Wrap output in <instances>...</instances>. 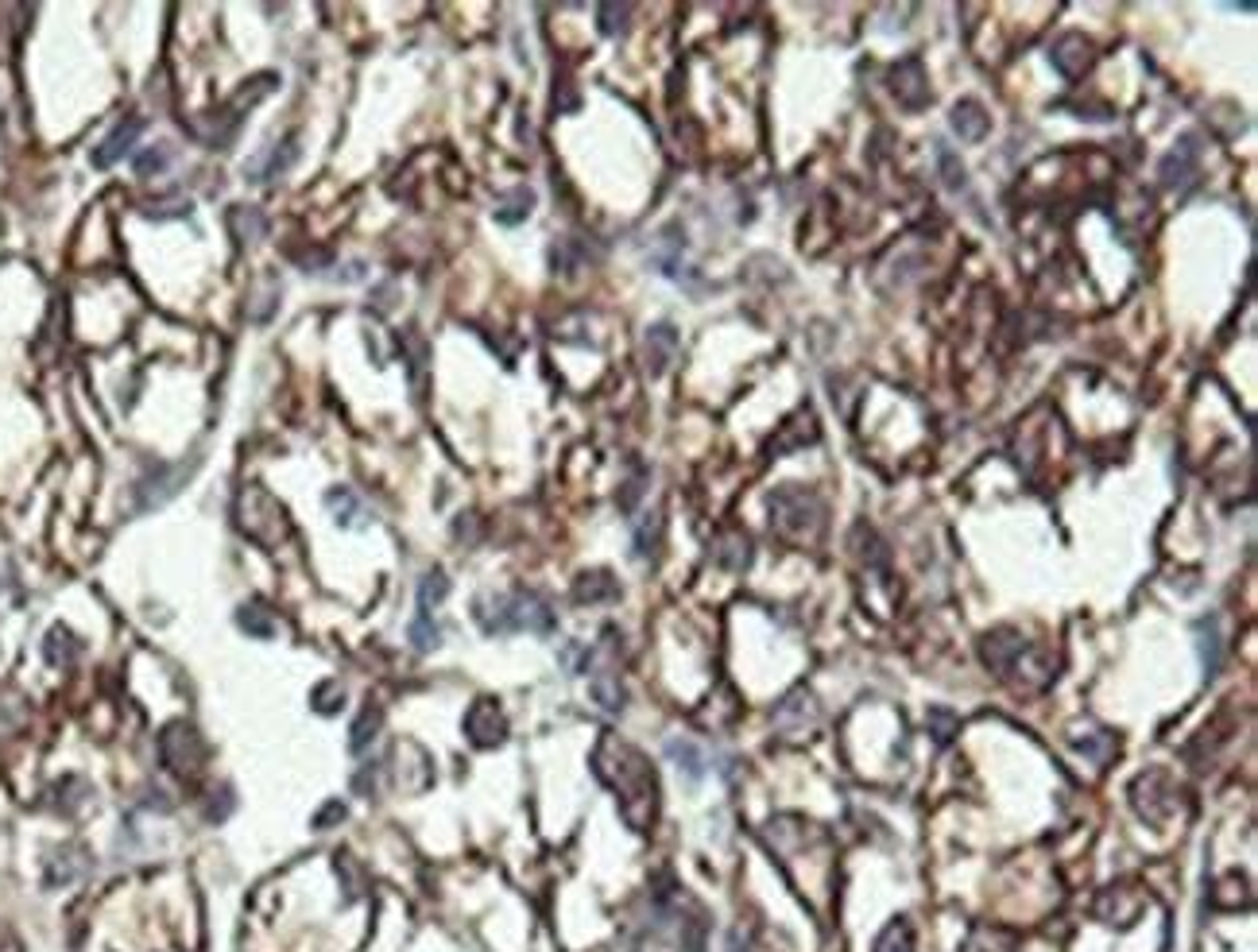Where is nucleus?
I'll return each instance as SVG.
<instances>
[{
  "label": "nucleus",
  "instance_id": "obj_1",
  "mask_svg": "<svg viewBox=\"0 0 1258 952\" xmlns=\"http://www.w3.org/2000/svg\"><path fill=\"white\" fill-rule=\"evenodd\" d=\"M597 775L620 801V813L635 832H647L658 817V779H654L651 759L624 739L605 736L597 747Z\"/></svg>",
  "mask_w": 1258,
  "mask_h": 952
},
{
  "label": "nucleus",
  "instance_id": "obj_2",
  "mask_svg": "<svg viewBox=\"0 0 1258 952\" xmlns=\"http://www.w3.org/2000/svg\"><path fill=\"white\" fill-rule=\"evenodd\" d=\"M473 616L484 635H512V631H531V635H550L558 628L554 608L539 592H499V597H477Z\"/></svg>",
  "mask_w": 1258,
  "mask_h": 952
},
{
  "label": "nucleus",
  "instance_id": "obj_3",
  "mask_svg": "<svg viewBox=\"0 0 1258 952\" xmlns=\"http://www.w3.org/2000/svg\"><path fill=\"white\" fill-rule=\"evenodd\" d=\"M821 515H824L821 499L813 496L809 488L786 484V488H779V492L771 496V527L779 531L782 539H794V542L817 539Z\"/></svg>",
  "mask_w": 1258,
  "mask_h": 952
},
{
  "label": "nucleus",
  "instance_id": "obj_4",
  "mask_svg": "<svg viewBox=\"0 0 1258 952\" xmlns=\"http://www.w3.org/2000/svg\"><path fill=\"white\" fill-rule=\"evenodd\" d=\"M194 473H198V454L182 457V461H167V465H152L148 473L132 484V511H136V515L159 511L163 503H171V499L190 484V476Z\"/></svg>",
  "mask_w": 1258,
  "mask_h": 952
},
{
  "label": "nucleus",
  "instance_id": "obj_5",
  "mask_svg": "<svg viewBox=\"0 0 1258 952\" xmlns=\"http://www.w3.org/2000/svg\"><path fill=\"white\" fill-rule=\"evenodd\" d=\"M159 759H163V767H167L171 775L190 779L198 767H202V759H206V743H202L194 724H186V720L167 724L163 736H159Z\"/></svg>",
  "mask_w": 1258,
  "mask_h": 952
},
{
  "label": "nucleus",
  "instance_id": "obj_6",
  "mask_svg": "<svg viewBox=\"0 0 1258 952\" xmlns=\"http://www.w3.org/2000/svg\"><path fill=\"white\" fill-rule=\"evenodd\" d=\"M144 129H148V121H144V116H136V112H129L125 121H116V125L105 132V140H101V144L93 148V155H89V159H93V167H97V171H109V167H116L121 159H129L132 148L140 144Z\"/></svg>",
  "mask_w": 1258,
  "mask_h": 952
},
{
  "label": "nucleus",
  "instance_id": "obj_7",
  "mask_svg": "<svg viewBox=\"0 0 1258 952\" xmlns=\"http://www.w3.org/2000/svg\"><path fill=\"white\" fill-rule=\"evenodd\" d=\"M465 736L473 747H499L503 739H507V716L499 709V701L492 697H480L469 705V713H465Z\"/></svg>",
  "mask_w": 1258,
  "mask_h": 952
},
{
  "label": "nucleus",
  "instance_id": "obj_8",
  "mask_svg": "<svg viewBox=\"0 0 1258 952\" xmlns=\"http://www.w3.org/2000/svg\"><path fill=\"white\" fill-rule=\"evenodd\" d=\"M295 159H299V136L287 132L276 148L252 155V159L244 163V178H248L252 186H267V182H276V178H283V174L291 171Z\"/></svg>",
  "mask_w": 1258,
  "mask_h": 952
},
{
  "label": "nucleus",
  "instance_id": "obj_9",
  "mask_svg": "<svg viewBox=\"0 0 1258 952\" xmlns=\"http://www.w3.org/2000/svg\"><path fill=\"white\" fill-rule=\"evenodd\" d=\"M979 654H984V666L999 678H1007V673L1019 670V658L1026 654V639H1022L1015 628H996L984 635V643H979Z\"/></svg>",
  "mask_w": 1258,
  "mask_h": 952
},
{
  "label": "nucleus",
  "instance_id": "obj_10",
  "mask_svg": "<svg viewBox=\"0 0 1258 952\" xmlns=\"http://www.w3.org/2000/svg\"><path fill=\"white\" fill-rule=\"evenodd\" d=\"M890 93L907 108H922L930 101V78H926V63L918 55H907L902 63L890 66Z\"/></svg>",
  "mask_w": 1258,
  "mask_h": 952
},
{
  "label": "nucleus",
  "instance_id": "obj_11",
  "mask_svg": "<svg viewBox=\"0 0 1258 952\" xmlns=\"http://www.w3.org/2000/svg\"><path fill=\"white\" fill-rule=\"evenodd\" d=\"M89 875V848L82 845H59L44 864V887L63 890L78 879Z\"/></svg>",
  "mask_w": 1258,
  "mask_h": 952
},
{
  "label": "nucleus",
  "instance_id": "obj_12",
  "mask_svg": "<svg viewBox=\"0 0 1258 952\" xmlns=\"http://www.w3.org/2000/svg\"><path fill=\"white\" fill-rule=\"evenodd\" d=\"M1196 163H1200L1196 136H1181V144H1177V148L1162 159V167H1158L1162 186H1189V182L1196 178Z\"/></svg>",
  "mask_w": 1258,
  "mask_h": 952
},
{
  "label": "nucleus",
  "instance_id": "obj_13",
  "mask_svg": "<svg viewBox=\"0 0 1258 952\" xmlns=\"http://www.w3.org/2000/svg\"><path fill=\"white\" fill-rule=\"evenodd\" d=\"M1049 63H1053V70H1057L1062 78H1081L1088 66H1092V44H1088L1085 35L1069 31V35H1062L1057 44L1049 47Z\"/></svg>",
  "mask_w": 1258,
  "mask_h": 952
},
{
  "label": "nucleus",
  "instance_id": "obj_14",
  "mask_svg": "<svg viewBox=\"0 0 1258 952\" xmlns=\"http://www.w3.org/2000/svg\"><path fill=\"white\" fill-rule=\"evenodd\" d=\"M1193 635H1196V650H1200V666H1204V682H1212L1215 673H1220V662H1224V631H1220V620H1215V616L1196 620Z\"/></svg>",
  "mask_w": 1258,
  "mask_h": 952
},
{
  "label": "nucleus",
  "instance_id": "obj_15",
  "mask_svg": "<svg viewBox=\"0 0 1258 952\" xmlns=\"http://www.w3.org/2000/svg\"><path fill=\"white\" fill-rule=\"evenodd\" d=\"M674 348H678V333H674V325H651L647 329V337H643V361H647V372L651 376H662V372L671 369L674 361Z\"/></svg>",
  "mask_w": 1258,
  "mask_h": 952
},
{
  "label": "nucleus",
  "instance_id": "obj_16",
  "mask_svg": "<svg viewBox=\"0 0 1258 952\" xmlns=\"http://www.w3.org/2000/svg\"><path fill=\"white\" fill-rule=\"evenodd\" d=\"M620 597V581L608 573V569H585L577 581H573V601L577 605H608Z\"/></svg>",
  "mask_w": 1258,
  "mask_h": 952
},
{
  "label": "nucleus",
  "instance_id": "obj_17",
  "mask_svg": "<svg viewBox=\"0 0 1258 952\" xmlns=\"http://www.w3.org/2000/svg\"><path fill=\"white\" fill-rule=\"evenodd\" d=\"M326 507H329V515L341 523V527H365V523H369V507H365L361 496H357L352 488H345V484L329 488Z\"/></svg>",
  "mask_w": 1258,
  "mask_h": 952
},
{
  "label": "nucleus",
  "instance_id": "obj_18",
  "mask_svg": "<svg viewBox=\"0 0 1258 952\" xmlns=\"http://www.w3.org/2000/svg\"><path fill=\"white\" fill-rule=\"evenodd\" d=\"M78 654H82V643H78V635L66 628V624H55V628L47 631L44 639V658L51 666H74L78 662Z\"/></svg>",
  "mask_w": 1258,
  "mask_h": 952
},
{
  "label": "nucleus",
  "instance_id": "obj_19",
  "mask_svg": "<svg viewBox=\"0 0 1258 952\" xmlns=\"http://www.w3.org/2000/svg\"><path fill=\"white\" fill-rule=\"evenodd\" d=\"M949 125H953V132L964 144H976V140L988 136V112H984L979 101H956Z\"/></svg>",
  "mask_w": 1258,
  "mask_h": 952
},
{
  "label": "nucleus",
  "instance_id": "obj_20",
  "mask_svg": "<svg viewBox=\"0 0 1258 952\" xmlns=\"http://www.w3.org/2000/svg\"><path fill=\"white\" fill-rule=\"evenodd\" d=\"M380 728H384V709H380L376 701H369V705L361 709V716L352 720V732H348V751H352V756L369 751L372 743H376V736H380Z\"/></svg>",
  "mask_w": 1258,
  "mask_h": 952
},
{
  "label": "nucleus",
  "instance_id": "obj_21",
  "mask_svg": "<svg viewBox=\"0 0 1258 952\" xmlns=\"http://www.w3.org/2000/svg\"><path fill=\"white\" fill-rule=\"evenodd\" d=\"M229 229H233V240H237L240 248H248V244H256V240L267 237V217H263L256 206H233Z\"/></svg>",
  "mask_w": 1258,
  "mask_h": 952
},
{
  "label": "nucleus",
  "instance_id": "obj_22",
  "mask_svg": "<svg viewBox=\"0 0 1258 952\" xmlns=\"http://www.w3.org/2000/svg\"><path fill=\"white\" fill-rule=\"evenodd\" d=\"M237 628L244 635H252V639H276L280 635V620H276V612L267 605H240L237 608Z\"/></svg>",
  "mask_w": 1258,
  "mask_h": 952
},
{
  "label": "nucleus",
  "instance_id": "obj_23",
  "mask_svg": "<svg viewBox=\"0 0 1258 952\" xmlns=\"http://www.w3.org/2000/svg\"><path fill=\"white\" fill-rule=\"evenodd\" d=\"M713 558H716V565L739 573V569H748V562H752V542H748V535H739V531H724L713 546Z\"/></svg>",
  "mask_w": 1258,
  "mask_h": 952
},
{
  "label": "nucleus",
  "instance_id": "obj_24",
  "mask_svg": "<svg viewBox=\"0 0 1258 952\" xmlns=\"http://www.w3.org/2000/svg\"><path fill=\"white\" fill-rule=\"evenodd\" d=\"M588 690H593V701H597L605 713H624L628 693H624V682H620V673L616 670H597Z\"/></svg>",
  "mask_w": 1258,
  "mask_h": 952
},
{
  "label": "nucleus",
  "instance_id": "obj_25",
  "mask_svg": "<svg viewBox=\"0 0 1258 952\" xmlns=\"http://www.w3.org/2000/svg\"><path fill=\"white\" fill-rule=\"evenodd\" d=\"M666 756H671V763L690 782L705 779V751L697 747L694 739H671V743H666Z\"/></svg>",
  "mask_w": 1258,
  "mask_h": 952
},
{
  "label": "nucleus",
  "instance_id": "obj_26",
  "mask_svg": "<svg viewBox=\"0 0 1258 952\" xmlns=\"http://www.w3.org/2000/svg\"><path fill=\"white\" fill-rule=\"evenodd\" d=\"M86 794H89L86 782L78 779V775H70V779L55 782L47 798H51V809H55V813H78V809H82V801H86Z\"/></svg>",
  "mask_w": 1258,
  "mask_h": 952
},
{
  "label": "nucleus",
  "instance_id": "obj_27",
  "mask_svg": "<svg viewBox=\"0 0 1258 952\" xmlns=\"http://www.w3.org/2000/svg\"><path fill=\"white\" fill-rule=\"evenodd\" d=\"M531 210H535V190H531V186H516L512 194L499 197L496 221L499 225H520V221L531 217Z\"/></svg>",
  "mask_w": 1258,
  "mask_h": 952
},
{
  "label": "nucleus",
  "instance_id": "obj_28",
  "mask_svg": "<svg viewBox=\"0 0 1258 952\" xmlns=\"http://www.w3.org/2000/svg\"><path fill=\"white\" fill-rule=\"evenodd\" d=\"M914 945H918L914 941V926L907 918H894L887 930L875 937V949L871 952H914Z\"/></svg>",
  "mask_w": 1258,
  "mask_h": 952
},
{
  "label": "nucleus",
  "instance_id": "obj_29",
  "mask_svg": "<svg viewBox=\"0 0 1258 952\" xmlns=\"http://www.w3.org/2000/svg\"><path fill=\"white\" fill-rule=\"evenodd\" d=\"M658 542H662V515L651 511V515H643L639 527H635V558H654L658 554Z\"/></svg>",
  "mask_w": 1258,
  "mask_h": 952
},
{
  "label": "nucleus",
  "instance_id": "obj_30",
  "mask_svg": "<svg viewBox=\"0 0 1258 952\" xmlns=\"http://www.w3.org/2000/svg\"><path fill=\"white\" fill-rule=\"evenodd\" d=\"M407 639H411L414 650H435L442 643V628L435 624V612H422L418 608V616L411 620V628H407Z\"/></svg>",
  "mask_w": 1258,
  "mask_h": 952
},
{
  "label": "nucleus",
  "instance_id": "obj_31",
  "mask_svg": "<svg viewBox=\"0 0 1258 952\" xmlns=\"http://www.w3.org/2000/svg\"><path fill=\"white\" fill-rule=\"evenodd\" d=\"M233 809H237V794H233V786L218 782V786L210 790L206 805H202V817H206L210 824H221L225 817H229V813H233Z\"/></svg>",
  "mask_w": 1258,
  "mask_h": 952
},
{
  "label": "nucleus",
  "instance_id": "obj_32",
  "mask_svg": "<svg viewBox=\"0 0 1258 952\" xmlns=\"http://www.w3.org/2000/svg\"><path fill=\"white\" fill-rule=\"evenodd\" d=\"M310 705H314V713L322 716H333L345 709V686L341 682H318L314 693H310Z\"/></svg>",
  "mask_w": 1258,
  "mask_h": 952
},
{
  "label": "nucleus",
  "instance_id": "obj_33",
  "mask_svg": "<svg viewBox=\"0 0 1258 952\" xmlns=\"http://www.w3.org/2000/svg\"><path fill=\"white\" fill-rule=\"evenodd\" d=\"M194 214V206L186 202V197H167V202H144L140 206V217H148V221H186V217Z\"/></svg>",
  "mask_w": 1258,
  "mask_h": 952
},
{
  "label": "nucleus",
  "instance_id": "obj_34",
  "mask_svg": "<svg viewBox=\"0 0 1258 952\" xmlns=\"http://www.w3.org/2000/svg\"><path fill=\"white\" fill-rule=\"evenodd\" d=\"M450 597V581H446V573L442 569H430L422 581H418V608L422 612H430L435 605H442Z\"/></svg>",
  "mask_w": 1258,
  "mask_h": 952
},
{
  "label": "nucleus",
  "instance_id": "obj_35",
  "mask_svg": "<svg viewBox=\"0 0 1258 952\" xmlns=\"http://www.w3.org/2000/svg\"><path fill=\"white\" fill-rule=\"evenodd\" d=\"M167 163H171V148H167V144H152V148H144V152L132 159V167H136L140 178H152V174H159Z\"/></svg>",
  "mask_w": 1258,
  "mask_h": 952
},
{
  "label": "nucleus",
  "instance_id": "obj_36",
  "mask_svg": "<svg viewBox=\"0 0 1258 952\" xmlns=\"http://www.w3.org/2000/svg\"><path fill=\"white\" fill-rule=\"evenodd\" d=\"M597 20H601V31H605V35H624L631 20V8L628 4H605V8L597 12Z\"/></svg>",
  "mask_w": 1258,
  "mask_h": 952
},
{
  "label": "nucleus",
  "instance_id": "obj_37",
  "mask_svg": "<svg viewBox=\"0 0 1258 952\" xmlns=\"http://www.w3.org/2000/svg\"><path fill=\"white\" fill-rule=\"evenodd\" d=\"M926 724H930V732L937 736V743H949V739L956 736V728H960V720H956L949 709H930Z\"/></svg>",
  "mask_w": 1258,
  "mask_h": 952
},
{
  "label": "nucleus",
  "instance_id": "obj_38",
  "mask_svg": "<svg viewBox=\"0 0 1258 952\" xmlns=\"http://www.w3.org/2000/svg\"><path fill=\"white\" fill-rule=\"evenodd\" d=\"M937 167H941V174H945V182H949V186H964V163H960V159H956L953 152H949V148H945V144H937Z\"/></svg>",
  "mask_w": 1258,
  "mask_h": 952
},
{
  "label": "nucleus",
  "instance_id": "obj_39",
  "mask_svg": "<svg viewBox=\"0 0 1258 952\" xmlns=\"http://www.w3.org/2000/svg\"><path fill=\"white\" fill-rule=\"evenodd\" d=\"M345 801L341 798H333V801H326V805H322V809H318V813H314V828H318V832H326L329 824H341L345 821Z\"/></svg>",
  "mask_w": 1258,
  "mask_h": 952
},
{
  "label": "nucleus",
  "instance_id": "obj_40",
  "mask_svg": "<svg viewBox=\"0 0 1258 952\" xmlns=\"http://www.w3.org/2000/svg\"><path fill=\"white\" fill-rule=\"evenodd\" d=\"M376 775H380V763H365V767L352 775V790L372 798V794H376Z\"/></svg>",
  "mask_w": 1258,
  "mask_h": 952
},
{
  "label": "nucleus",
  "instance_id": "obj_41",
  "mask_svg": "<svg viewBox=\"0 0 1258 952\" xmlns=\"http://www.w3.org/2000/svg\"><path fill=\"white\" fill-rule=\"evenodd\" d=\"M624 488H628V492L620 496V507H624V511H631V507H635V499L643 496V476H639V480H628Z\"/></svg>",
  "mask_w": 1258,
  "mask_h": 952
},
{
  "label": "nucleus",
  "instance_id": "obj_42",
  "mask_svg": "<svg viewBox=\"0 0 1258 952\" xmlns=\"http://www.w3.org/2000/svg\"><path fill=\"white\" fill-rule=\"evenodd\" d=\"M167 794L163 790H148V798H140V805H148V809H159V813H167L171 809V801H163Z\"/></svg>",
  "mask_w": 1258,
  "mask_h": 952
}]
</instances>
